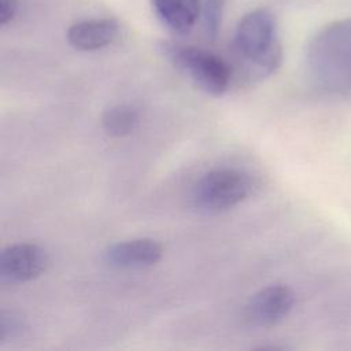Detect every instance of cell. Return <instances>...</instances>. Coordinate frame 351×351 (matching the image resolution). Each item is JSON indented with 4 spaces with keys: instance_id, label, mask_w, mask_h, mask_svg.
<instances>
[{
    "instance_id": "cell-1",
    "label": "cell",
    "mask_w": 351,
    "mask_h": 351,
    "mask_svg": "<svg viewBox=\"0 0 351 351\" xmlns=\"http://www.w3.org/2000/svg\"><path fill=\"white\" fill-rule=\"evenodd\" d=\"M306 63L319 89L351 95V18L322 27L307 47Z\"/></svg>"
},
{
    "instance_id": "cell-2",
    "label": "cell",
    "mask_w": 351,
    "mask_h": 351,
    "mask_svg": "<svg viewBox=\"0 0 351 351\" xmlns=\"http://www.w3.org/2000/svg\"><path fill=\"white\" fill-rule=\"evenodd\" d=\"M233 47L259 78L276 73L281 64L282 48L274 15L266 8H258L244 15L237 23Z\"/></svg>"
},
{
    "instance_id": "cell-3",
    "label": "cell",
    "mask_w": 351,
    "mask_h": 351,
    "mask_svg": "<svg viewBox=\"0 0 351 351\" xmlns=\"http://www.w3.org/2000/svg\"><path fill=\"white\" fill-rule=\"evenodd\" d=\"M159 51L203 92L211 96H221L226 92L232 78V69L218 55L203 48L171 41H162Z\"/></svg>"
},
{
    "instance_id": "cell-4",
    "label": "cell",
    "mask_w": 351,
    "mask_h": 351,
    "mask_svg": "<svg viewBox=\"0 0 351 351\" xmlns=\"http://www.w3.org/2000/svg\"><path fill=\"white\" fill-rule=\"evenodd\" d=\"M251 191L252 180L248 173L234 167L214 169L195 184L191 203L200 214H218L245 200Z\"/></svg>"
},
{
    "instance_id": "cell-5",
    "label": "cell",
    "mask_w": 351,
    "mask_h": 351,
    "mask_svg": "<svg viewBox=\"0 0 351 351\" xmlns=\"http://www.w3.org/2000/svg\"><path fill=\"white\" fill-rule=\"evenodd\" d=\"M295 292L281 284L267 285L251 296L245 306V319L256 328H270L282 322L295 306Z\"/></svg>"
},
{
    "instance_id": "cell-6",
    "label": "cell",
    "mask_w": 351,
    "mask_h": 351,
    "mask_svg": "<svg viewBox=\"0 0 351 351\" xmlns=\"http://www.w3.org/2000/svg\"><path fill=\"white\" fill-rule=\"evenodd\" d=\"M48 266L47 251L34 243H16L3 248L0 276L3 281L26 282L40 277Z\"/></svg>"
},
{
    "instance_id": "cell-7",
    "label": "cell",
    "mask_w": 351,
    "mask_h": 351,
    "mask_svg": "<svg viewBox=\"0 0 351 351\" xmlns=\"http://www.w3.org/2000/svg\"><path fill=\"white\" fill-rule=\"evenodd\" d=\"M163 256V247L154 239L140 237L110 244L104 252V262L121 270H141L155 266Z\"/></svg>"
},
{
    "instance_id": "cell-8",
    "label": "cell",
    "mask_w": 351,
    "mask_h": 351,
    "mask_svg": "<svg viewBox=\"0 0 351 351\" xmlns=\"http://www.w3.org/2000/svg\"><path fill=\"white\" fill-rule=\"evenodd\" d=\"M118 33L119 25L114 19H86L70 26L67 41L78 51H97L110 45Z\"/></svg>"
},
{
    "instance_id": "cell-9",
    "label": "cell",
    "mask_w": 351,
    "mask_h": 351,
    "mask_svg": "<svg viewBox=\"0 0 351 351\" xmlns=\"http://www.w3.org/2000/svg\"><path fill=\"white\" fill-rule=\"evenodd\" d=\"M158 19L173 33L188 34L202 12V0H152Z\"/></svg>"
},
{
    "instance_id": "cell-10",
    "label": "cell",
    "mask_w": 351,
    "mask_h": 351,
    "mask_svg": "<svg viewBox=\"0 0 351 351\" xmlns=\"http://www.w3.org/2000/svg\"><path fill=\"white\" fill-rule=\"evenodd\" d=\"M138 122L140 114L130 104H114L101 117L103 129L114 137H123L133 133Z\"/></svg>"
},
{
    "instance_id": "cell-11",
    "label": "cell",
    "mask_w": 351,
    "mask_h": 351,
    "mask_svg": "<svg viewBox=\"0 0 351 351\" xmlns=\"http://www.w3.org/2000/svg\"><path fill=\"white\" fill-rule=\"evenodd\" d=\"M225 0H202V23L206 37L214 41L221 29Z\"/></svg>"
},
{
    "instance_id": "cell-12",
    "label": "cell",
    "mask_w": 351,
    "mask_h": 351,
    "mask_svg": "<svg viewBox=\"0 0 351 351\" xmlns=\"http://www.w3.org/2000/svg\"><path fill=\"white\" fill-rule=\"evenodd\" d=\"M26 329H27L26 319L21 314L15 311H8V310H3L0 313V343L1 344L22 336Z\"/></svg>"
},
{
    "instance_id": "cell-13",
    "label": "cell",
    "mask_w": 351,
    "mask_h": 351,
    "mask_svg": "<svg viewBox=\"0 0 351 351\" xmlns=\"http://www.w3.org/2000/svg\"><path fill=\"white\" fill-rule=\"evenodd\" d=\"M18 10V0H0V25L10 23Z\"/></svg>"
}]
</instances>
